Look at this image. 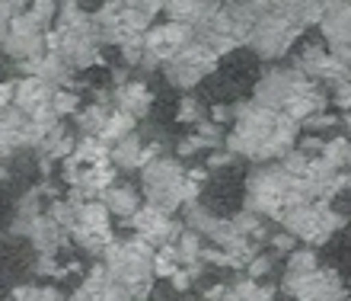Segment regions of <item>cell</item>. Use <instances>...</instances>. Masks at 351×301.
<instances>
[{
    "mask_svg": "<svg viewBox=\"0 0 351 301\" xmlns=\"http://www.w3.org/2000/svg\"><path fill=\"white\" fill-rule=\"evenodd\" d=\"M195 135H198V142H202L208 150H221L223 148V138H227L221 125H214L211 119H202V122L195 125Z\"/></svg>",
    "mask_w": 351,
    "mask_h": 301,
    "instance_id": "e575fe53",
    "label": "cell"
},
{
    "mask_svg": "<svg viewBox=\"0 0 351 301\" xmlns=\"http://www.w3.org/2000/svg\"><path fill=\"white\" fill-rule=\"evenodd\" d=\"M29 241H32V247H36L38 256H58V250L67 244V231L61 225H55L48 215H42L36 221V225L29 227Z\"/></svg>",
    "mask_w": 351,
    "mask_h": 301,
    "instance_id": "7402d4cb",
    "label": "cell"
},
{
    "mask_svg": "<svg viewBox=\"0 0 351 301\" xmlns=\"http://www.w3.org/2000/svg\"><path fill=\"white\" fill-rule=\"evenodd\" d=\"M48 196V186H36V189H29L26 196L16 202V212H13V234H29V227L36 225L38 218L45 215V205H42V199Z\"/></svg>",
    "mask_w": 351,
    "mask_h": 301,
    "instance_id": "603a6c76",
    "label": "cell"
},
{
    "mask_svg": "<svg viewBox=\"0 0 351 301\" xmlns=\"http://www.w3.org/2000/svg\"><path fill=\"white\" fill-rule=\"evenodd\" d=\"M74 144H77V138H74V132L71 129H64V125L58 122L51 132L38 142V148H36V154H38V160H42V170H48V164L51 160H64V157H71V150H74Z\"/></svg>",
    "mask_w": 351,
    "mask_h": 301,
    "instance_id": "cb8c5ba5",
    "label": "cell"
},
{
    "mask_svg": "<svg viewBox=\"0 0 351 301\" xmlns=\"http://www.w3.org/2000/svg\"><path fill=\"white\" fill-rule=\"evenodd\" d=\"M268 241H271V247H275V250H281V254H294V250H297V241L291 234H285V231L271 234Z\"/></svg>",
    "mask_w": 351,
    "mask_h": 301,
    "instance_id": "ee69618b",
    "label": "cell"
},
{
    "mask_svg": "<svg viewBox=\"0 0 351 301\" xmlns=\"http://www.w3.org/2000/svg\"><path fill=\"white\" fill-rule=\"evenodd\" d=\"M58 16V3H32V7H23L16 16L10 19L7 36L0 42V48L7 52L16 65H29V61H38V58L48 52V32L55 26Z\"/></svg>",
    "mask_w": 351,
    "mask_h": 301,
    "instance_id": "5b68a950",
    "label": "cell"
},
{
    "mask_svg": "<svg viewBox=\"0 0 351 301\" xmlns=\"http://www.w3.org/2000/svg\"><path fill=\"white\" fill-rule=\"evenodd\" d=\"M319 157L335 170H348L351 164V142L348 138H323V148H319Z\"/></svg>",
    "mask_w": 351,
    "mask_h": 301,
    "instance_id": "f1b7e54d",
    "label": "cell"
},
{
    "mask_svg": "<svg viewBox=\"0 0 351 301\" xmlns=\"http://www.w3.org/2000/svg\"><path fill=\"white\" fill-rule=\"evenodd\" d=\"M306 202L304 183L281 170V164H262L246 177V212L281 221L287 208Z\"/></svg>",
    "mask_w": 351,
    "mask_h": 301,
    "instance_id": "277c9868",
    "label": "cell"
},
{
    "mask_svg": "<svg viewBox=\"0 0 351 301\" xmlns=\"http://www.w3.org/2000/svg\"><path fill=\"white\" fill-rule=\"evenodd\" d=\"M233 154L227 148H221V150H211V157H208V170H221V167H230L233 164Z\"/></svg>",
    "mask_w": 351,
    "mask_h": 301,
    "instance_id": "f6af8a7d",
    "label": "cell"
},
{
    "mask_svg": "<svg viewBox=\"0 0 351 301\" xmlns=\"http://www.w3.org/2000/svg\"><path fill=\"white\" fill-rule=\"evenodd\" d=\"M278 164H281V170H285V173H291V177L294 179H304L306 177V167H310V157H306L304 150H291V154H285V157L278 160Z\"/></svg>",
    "mask_w": 351,
    "mask_h": 301,
    "instance_id": "f35d334b",
    "label": "cell"
},
{
    "mask_svg": "<svg viewBox=\"0 0 351 301\" xmlns=\"http://www.w3.org/2000/svg\"><path fill=\"white\" fill-rule=\"evenodd\" d=\"M285 292L294 301H348L342 276L323 266L306 276H285Z\"/></svg>",
    "mask_w": 351,
    "mask_h": 301,
    "instance_id": "7c38bea8",
    "label": "cell"
},
{
    "mask_svg": "<svg viewBox=\"0 0 351 301\" xmlns=\"http://www.w3.org/2000/svg\"><path fill=\"white\" fill-rule=\"evenodd\" d=\"M48 52L58 55L71 71L102 65V42L96 36L93 16L77 3H61L55 26L48 32Z\"/></svg>",
    "mask_w": 351,
    "mask_h": 301,
    "instance_id": "7a4b0ae2",
    "label": "cell"
},
{
    "mask_svg": "<svg viewBox=\"0 0 351 301\" xmlns=\"http://www.w3.org/2000/svg\"><path fill=\"white\" fill-rule=\"evenodd\" d=\"M176 119L185 125H198L204 119V106L195 100V96H182L179 106H176Z\"/></svg>",
    "mask_w": 351,
    "mask_h": 301,
    "instance_id": "8d00e7d4",
    "label": "cell"
},
{
    "mask_svg": "<svg viewBox=\"0 0 351 301\" xmlns=\"http://www.w3.org/2000/svg\"><path fill=\"white\" fill-rule=\"evenodd\" d=\"M300 32H304V23H300V7L297 3H268L265 13L250 29L246 45L265 61H275V58H285L291 52V45L300 38Z\"/></svg>",
    "mask_w": 351,
    "mask_h": 301,
    "instance_id": "52a82bcc",
    "label": "cell"
},
{
    "mask_svg": "<svg viewBox=\"0 0 351 301\" xmlns=\"http://www.w3.org/2000/svg\"><path fill=\"white\" fill-rule=\"evenodd\" d=\"M217 61H221V58L214 55L211 48L192 38V42H189L182 52H176L160 71H163V77H167L173 87H179V90H192L195 84H202L204 77L217 71Z\"/></svg>",
    "mask_w": 351,
    "mask_h": 301,
    "instance_id": "8fae6325",
    "label": "cell"
},
{
    "mask_svg": "<svg viewBox=\"0 0 351 301\" xmlns=\"http://www.w3.org/2000/svg\"><path fill=\"white\" fill-rule=\"evenodd\" d=\"M176 250H179V263L182 266H202L204 241L195 234V231H182L179 241H176Z\"/></svg>",
    "mask_w": 351,
    "mask_h": 301,
    "instance_id": "f546056e",
    "label": "cell"
},
{
    "mask_svg": "<svg viewBox=\"0 0 351 301\" xmlns=\"http://www.w3.org/2000/svg\"><path fill=\"white\" fill-rule=\"evenodd\" d=\"M214 7H217V3H202V0H173V3H163V13H167L169 23H179V26L195 29Z\"/></svg>",
    "mask_w": 351,
    "mask_h": 301,
    "instance_id": "484cf974",
    "label": "cell"
},
{
    "mask_svg": "<svg viewBox=\"0 0 351 301\" xmlns=\"http://www.w3.org/2000/svg\"><path fill=\"white\" fill-rule=\"evenodd\" d=\"M51 109H55L58 119H61V115H77L80 113V96H77V90H55Z\"/></svg>",
    "mask_w": 351,
    "mask_h": 301,
    "instance_id": "d590c367",
    "label": "cell"
},
{
    "mask_svg": "<svg viewBox=\"0 0 351 301\" xmlns=\"http://www.w3.org/2000/svg\"><path fill=\"white\" fill-rule=\"evenodd\" d=\"M342 113H351V80H345V84H339V87H332V96H329Z\"/></svg>",
    "mask_w": 351,
    "mask_h": 301,
    "instance_id": "ab89813d",
    "label": "cell"
},
{
    "mask_svg": "<svg viewBox=\"0 0 351 301\" xmlns=\"http://www.w3.org/2000/svg\"><path fill=\"white\" fill-rule=\"evenodd\" d=\"M319 269V260H316V250L310 247H297L294 254H287V266H285V276H306Z\"/></svg>",
    "mask_w": 351,
    "mask_h": 301,
    "instance_id": "1f68e13d",
    "label": "cell"
},
{
    "mask_svg": "<svg viewBox=\"0 0 351 301\" xmlns=\"http://www.w3.org/2000/svg\"><path fill=\"white\" fill-rule=\"evenodd\" d=\"M99 202L106 205L109 218H119L121 225H131V218L138 215V208L144 205V202H141V189L128 186V183H112V186L102 192Z\"/></svg>",
    "mask_w": 351,
    "mask_h": 301,
    "instance_id": "44dd1931",
    "label": "cell"
},
{
    "mask_svg": "<svg viewBox=\"0 0 351 301\" xmlns=\"http://www.w3.org/2000/svg\"><path fill=\"white\" fill-rule=\"evenodd\" d=\"M319 29L326 36L329 55H335L351 71V3H326Z\"/></svg>",
    "mask_w": 351,
    "mask_h": 301,
    "instance_id": "e0dca14e",
    "label": "cell"
},
{
    "mask_svg": "<svg viewBox=\"0 0 351 301\" xmlns=\"http://www.w3.org/2000/svg\"><path fill=\"white\" fill-rule=\"evenodd\" d=\"M71 241L90 256H102L115 244L112 218L102 202H77V221L71 227Z\"/></svg>",
    "mask_w": 351,
    "mask_h": 301,
    "instance_id": "30bf717a",
    "label": "cell"
},
{
    "mask_svg": "<svg viewBox=\"0 0 351 301\" xmlns=\"http://www.w3.org/2000/svg\"><path fill=\"white\" fill-rule=\"evenodd\" d=\"M316 84H310L300 71L294 67H268L265 74L256 80L252 87V103L262 109H275V113H287V106L297 103L306 90H313Z\"/></svg>",
    "mask_w": 351,
    "mask_h": 301,
    "instance_id": "9c48e42d",
    "label": "cell"
},
{
    "mask_svg": "<svg viewBox=\"0 0 351 301\" xmlns=\"http://www.w3.org/2000/svg\"><path fill=\"white\" fill-rule=\"evenodd\" d=\"M7 301H67V298L58 292L55 285H19V289L10 292Z\"/></svg>",
    "mask_w": 351,
    "mask_h": 301,
    "instance_id": "d6a6232c",
    "label": "cell"
},
{
    "mask_svg": "<svg viewBox=\"0 0 351 301\" xmlns=\"http://www.w3.org/2000/svg\"><path fill=\"white\" fill-rule=\"evenodd\" d=\"M106 273L119 285H125L138 301H147L150 285H154V247L141 237L128 241H115V244L102 254Z\"/></svg>",
    "mask_w": 351,
    "mask_h": 301,
    "instance_id": "8992f818",
    "label": "cell"
},
{
    "mask_svg": "<svg viewBox=\"0 0 351 301\" xmlns=\"http://www.w3.org/2000/svg\"><path fill=\"white\" fill-rule=\"evenodd\" d=\"M233 109V132L223 138V148L233 157L256 160V164H271L297 148V132L300 125L287 119L285 113L262 109L252 100L230 106Z\"/></svg>",
    "mask_w": 351,
    "mask_h": 301,
    "instance_id": "6da1fadb",
    "label": "cell"
},
{
    "mask_svg": "<svg viewBox=\"0 0 351 301\" xmlns=\"http://www.w3.org/2000/svg\"><path fill=\"white\" fill-rule=\"evenodd\" d=\"M335 122H339V119H335L332 113H319V115H313V119H306L304 129L306 132H319V129H335Z\"/></svg>",
    "mask_w": 351,
    "mask_h": 301,
    "instance_id": "7bdbcfd3",
    "label": "cell"
},
{
    "mask_svg": "<svg viewBox=\"0 0 351 301\" xmlns=\"http://www.w3.org/2000/svg\"><path fill=\"white\" fill-rule=\"evenodd\" d=\"M342 227H345V215L335 212L329 202H300V205L287 208L281 215V231L291 234L294 241H304L310 250L326 244Z\"/></svg>",
    "mask_w": 351,
    "mask_h": 301,
    "instance_id": "ba28073f",
    "label": "cell"
},
{
    "mask_svg": "<svg viewBox=\"0 0 351 301\" xmlns=\"http://www.w3.org/2000/svg\"><path fill=\"white\" fill-rule=\"evenodd\" d=\"M119 52H121L125 67H141V61H144V36L125 38V42L119 45Z\"/></svg>",
    "mask_w": 351,
    "mask_h": 301,
    "instance_id": "74e56055",
    "label": "cell"
},
{
    "mask_svg": "<svg viewBox=\"0 0 351 301\" xmlns=\"http://www.w3.org/2000/svg\"><path fill=\"white\" fill-rule=\"evenodd\" d=\"M198 150H204V144L198 142V135H185V138H179V144H176V154L179 157H192V154H198Z\"/></svg>",
    "mask_w": 351,
    "mask_h": 301,
    "instance_id": "60d3db41",
    "label": "cell"
},
{
    "mask_svg": "<svg viewBox=\"0 0 351 301\" xmlns=\"http://www.w3.org/2000/svg\"><path fill=\"white\" fill-rule=\"evenodd\" d=\"M345 129H348V135H345V138H348V142H351V113L345 115Z\"/></svg>",
    "mask_w": 351,
    "mask_h": 301,
    "instance_id": "681fc988",
    "label": "cell"
},
{
    "mask_svg": "<svg viewBox=\"0 0 351 301\" xmlns=\"http://www.w3.org/2000/svg\"><path fill=\"white\" fill-rule=\"evenodd\" d=\"M198 183L189 177V170L179 157H157L141 170V196L144 202L167 215H176L179 208L198 202Z\"/></svg>",
    "mask_w": 351,
    "mask_h": 301,
    "instance_id": "3957f363",
    "label": "cell"
},
{
    "mask_svg": "<svg viewBox=\"0 0 351 301\" xmlns=\"http://www.w3.org/2000/svg\"><path fill=\"white\" fill-rule=\"evenodd\" d=\"M294 71L310 80V84H329V87H339L345 80H351V71L339 61L335 55H329V48L323 45H306L300 55L294 58Z\"/></svg>",
    "mask_w": 351,
    "mask_h": 301,
    "instance_id": "5bb4252c",
    "label": "cell"
},
{
    "mask_svg": "<svg viewBox=\"0 0 351 301\" xmlns=\"http://www.w3.org/2000/svg\"><path fill=\"white\" fill-rule=\"evenodd\" d=\"M163 157V144L160 142H144L138 132L121 138L119 144L109 148V164L119 170H144L150 160Z\"/></svg>",
    "mask_w": 351,
    "mask_h": 301,
    "instance_id": "ac0fdd59",
    "label": "cell"
},
{
    "mask_svg": "<svg viewBox=\"0 0 351 301\" xmlns=\"http://www.w3.org/2000/svg\"><path fill=\"white\" fill-rule=\"evenodd\" d=\"M230 225L240 231L243 237H250L252 244H259L262 237H265V225H262V218L259 215H252V212H237V215H230Z\"/></svg>",
    "mask_w": 351,
    "mask_h": 301,
    "instance_id": "836d02e7",
    "label": "cell"
},
{
    "mask_svg": "<svg viewBox=\"0 0 351 301\" xmlns=\"http://www.w3.org/2000/svg\"><path fill=\"white\" fill-rule=\"evenodd\" d=\"M51 96L55 90L36 77H19L16 80V96H13V109L26 115L29 122H61L51 109Z\"/></svg>",
    "mask_w": 351,
    "mask_h": 301,
    "instance_id": "2e32d148",
    "label": "cell"
},
{
    "mask_svg": "<svg viewBox=\"0 0 351 301\" xmlns=\"http://www.w3.org/2000/svg\"><path fill=\"white\" fill-rule=\"evenodd\" d=\"M13 96H16V80H3L0 84V109H10Z\"/></svg>",
    "mask_w": 351,
    "mask_h": 301,
    "instance_id": "bcb514c9",
    "label": "cell"
},
{
    "mask_svg": "<svg viewBox=\"0 0 351 301\" xmlns=\"http://www.w3.org/2000/svg\"><path fill=\"white\" fill-rule=\"evenodd\" d=\"M112 106L138 122V119H144V115L150 113V106H154V90H150L144 80H125L121 87L112 90Z\"/></svg>",
    "mask_w": 351,
    "mask_h": 301,
    "instance_id": "ffe728a7",
    "label": "cell"
},
{
    "mask_svg": "<svg viewBox=\"0 0 351 301\" xmlns=\"http://www.w3.org/2000/svg\"><path fill=\"white\" fill-rule=\"evenodd\" d=\"M192 279H195V276L189 273L185 266H179V269H176V276H173V279H169V282H173V289H176V292H185V289L192 285Z\"/></svg>",
    "mask_w": 351,
    "mask_h": 301,
    "instance_id": "7dc6e473",
    "label": "cell"
},
{
    "mask_svg": "<svg viewBox=\"0 0 351 301\" xmlns=\"http://www.w3.org/2000/svg\"><path fill=\"white\" fill-rule=\"evenodd\" d=\"M179 266L182 263H179L176 244H167V247H157V250H154V279H173Z\"/></svg>",
    "mask_w": 351,
    "mask_h": 301,
    "instance_id": "4dcf8cb0",
    "label": "cell"
},
{
    "mask_svg": "<svg viewBox=\"0 0 351 301\" xmlns=\"http://www.w3.org/2000/svg\"><path fill=\"white\" fill-rule=\"evenodd\" d=\"M128 227L134 231V237L147 241L154 250H157V247H167V244H176L179 234H182V225H179L173 215H167V212L147 205V202L138 208V215L131 218Z\"/></svg>",
    "mask_w": 351,
    "mask_h": 301,
    "instance_id": "9a60e30c",
    "label": "cell"
},
{
    "mask_svg": "<svg viewBox=\"0 0 351 301\" xmlns=\"http://www.w3.org/2000/svg\"><path fill=\"white\" fill-rule=\"evenodd\" d=\"M109 115H112V96L96 93V103L84 106L77 113V132L84 135V138H99L106 122H109Z\"/></svg>",
    "mask_w": 351,
    "mask_h": 301,
    "instance_id": "d4e9b609",
    "label": "cell"
},
{
    "mask_svg": "<svg viewBox=\"0 0 351 301\" xmlns=\"http://www.w3.org/2000/svg\"><path fill=\"white\" fill-rule=\"evenodd\" d=\"M67 301H138V298H134L125 285L115 282V279L106 273V266L99 263L84 276V282L77 285L74 295Z\"/></svg>",
    "mask_w": 351,
    "mask_h": 301,
    "instance_id": "d6986e66",
    "label": "cell"
},
{
    "mask_svg": "<svg viewBox=\"0 0 351 301\" xmlns=\"http://www.w3.org/2000/svg\"><path fill=\"white\" fill-rule=\"evenodd\" d=\"M128 135H134V119L119 113V109H112L109 122H106V129H102V135H99V142L106 144V148H112V144H119L121 138H128Z\"/></svg>",
    "mask_w": 351,
    "mask_h": 301,
    "instance_id": "83f0119b",
    "label": "cell"
},
{
    "mask_svg": "<svg viewBox=\"0 0 351 301\" xmlns=\"http://www.w3.org/2000/svg\"><path fill=\"white\" fill-rule=\"evenodd\" d=\"M268 269H271V260H268V256H262V254H256L250 260V266H246L250 279H256V282H259L262 276H268Z\"/></svg>",
    "mask_w": 351,
    "mask_h": 301,
    "instance_id": "b9f144b4",
    "label": "cell"
},
{
    "mask_svg": "<svg viewBox=\"0 0 351 301\" xmlns=\"http://www.w3.org/2000/svg\"><path fill=\"white\" fill-rule=\"evenodd\" d=\"M221 301H275V289L256 282V279H240L223 292Z\"/></svg>",
    "mask_w": 351,
    "mask_h": 301,
    "instance_id": "4316f807",
    "label": "cell"
},
{
    "mask_svg": "<svg viewBox=\"0 0 351 301\" xmlns=\"http://www.w3.org/2000/svg\"><path fill=\"white\" fill-rule=\"evenodd\" d=\"M211 122H214V125H223V122H233V109H230V106H223V103H217V106H211Z\"/></svg>",
    "mask_w": 351,
    "mask_h": 301,
    "instance_id": "c3c4849f",
    "label": "cell"
},
{
    "mask_svg": "<svg viewBox=\"0 0 351 301\" xmlns=\"http://www.w3.org/2000/svg\"><path fill=\"white\" fill-rule=\"evenodd\" d=\"M192 38H195L192 29L179 26V23H169V19L160 23V26H150L147 32H144V61H141V67H147V71L163 67L169 58H173L176 52H182Z\"/></svg>",
    "mask_w": 351,
    "mask_h": 301,
    "instance_id": "4fadbf2b",
    "label": "cell"
}]
</instances>
